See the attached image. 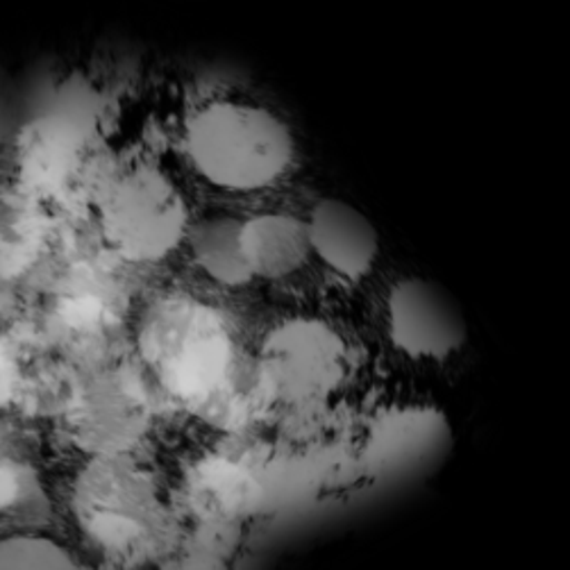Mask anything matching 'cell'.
<instances>
[{"instance_id": "obj_1", "label": "cell", "mask_w": 570, "mask_h": 570, "mask_svg": "<svg viewBox=\"0 0 570 570\" xmlns=\"http://www.w3.org/2000/svg\"><path fill=\"white\" fill-rule=\"evenodd\" d=\"M185 148L196 174L227 191H259L294 161V139L277 117L250 102L218 100L187 121Z\"/></svg>"}, {"instance_id": "obj_2", "label": "cell", "mask_w": 570, "mask_h": 570, "mask_svg": "<svg viewBox=\"0 0 570 570\" xmlns=\"http://www.w3.org/2000/svg\"><path fill=\"white\" fill-rule=\"evenodd\" d=\"M98 212L105 242L137 264H153L174 253L191 227L180 187L148 164L114 180L102 191Z\"/></svg>"}, {"instance_id": "obj_3", "label": "cell", "mask_w": 570, "mask_h": 570, "mask_svg": "<svg viewBox=\"0 0 570 570\" xmlns=\"http://www.w3.org/2000/svg\"><path fill=\"white\" fill-rule=\"evenodd\" d=\"M259 375L268 393L287 405L325 401L348 375L346 344L321 318H289L264 336Z\"/></svg>"}, {"instance_id": "obj_4", "label": "cell", "mask_w": 570, "mask_h": 570, "mask_svg": "<svg viewBox=\"0 0 570 570\" xmlns=\"http://www.w3.org/2000/svg\"><path fill=\"white\" fill-rule=\"evenodd\" d=\"M386 318L393 346L414 360H448L469 341L460 301L432 279L397 282L389 294Z\"/></svg>"}, {"instance_id": "obj_5", "label": "cell", "mask_w": 570, "mask_h": 570, "mask_svg": "<svg viewBox=\"0 0 570 570\" xmlns=\"http://www.w3.org/2000/svg\"><path fill=\"white\" fill-rule=\"evenodd\" d=\"M309 253L346 279H362L373 271L380 235L371 218L341 198H323L305 218Z\"/></svg>"}, {"instance_id": "obj_6", "label": "cell", "mask_w": 570, "mask_h": 570, "mask_svg": "<svg viewBox=\"0 0 570 570\" xmlns=\"http://www.w3.org/2000/svg\"><path fill=\"white\" fill-rule=\"evenodd\" d=\"M239 246L253 279L287 277L312 255L305 220L277 212L242 220Z\"/></svg>"}, {"instance_id": "obj_7", "label": "cell", "mask_w": 570, "mask_h": 570, "mask_svg": "<svg viewBox=\"0 0 570 570\" xmlns=\"http://www.w3.org/2000/svg\"><path fill=\"white\" fill-rule=\"evenodd\" d=\"M242 220L214 216L189 227L187 239L198 268L220 287H244L253 277L239 246Z\"/></svg>"}, {"instance_id": "obj_8", "label": "cell", "mask_w": 570, "mask_h": 570, "mask_svg": "<svg viewBox=\"0 0 570 570\" xmlns=\"http://www.w3.org/2000/svg\"><path fill=\"white\" fill-rule=\"evenodd\" d=\"M0 568H76V561L52 539L10 537L0 541Z\"/></svg>"}, {"instance_id": "obj_9", "label": "cell", "mask_w": 570, "mask_h": 570, "mask_svg": "<svg viewBox=\"0 0 570 570\" xmlns=\"http://www.w3.org/2000/svg\"><path fill=\"white\" fill-rule=\"evenodd\" d=\"M23 487H26V480H23L21 466H17L12 458L0 454V511L10 509L12 504L19 502Z\"/></svg>"}, {"instance_id": "obj_10", "label": "cell", "mask_w": 570, "mask_h": 570, "mask_svg": "<svg viewBox=\"0 0 570 570\" xmlns=\"http://www.w3.org/2000/svg\"><path fill=\"white\" fill-rule=\"evenodd\" d=\"M12 382H14V373H12V362L8 360V355L0 351V407H3L10 395H12Z\"/></svg>"}]
</instances>
